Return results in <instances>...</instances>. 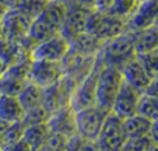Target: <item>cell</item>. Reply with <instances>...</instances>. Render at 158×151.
<instances>
[{"label":"cell","mask_w":158,"mask_h":151,"mask_svg":"<svg viewBox=\"0 0 158 151\" xmlns=\"http://www.w3.org/2000/svg\"><path fill=\"white\" fill-rule=\"evenodd\" d=\"M66 3L60 0H49V3L44 9V11L31 21L28 36L36 42L45 41L60 32L63 18H64Z\"/></svg>","instance_id":"1"},{"label":"cell","mask_w":158,"mask_h":151,"mask_svg":"<svg viewBox=\"0 0 158 151\" xmlns=\"http://www.w3.org/2000/svg\"><path fill=\"white\" fill-rule=\"evenodd\" d=\"M134 42H136V32L126 30L120 35L102 42L97 56L104 66H114L120 69L125 63L136 57Z\"/></svg>","instance_id":"2"},{"label":"cell","mask_w":158,"mask_h":151,"mask_svg":"<svg viewBox=\"0 0 158 151\" xmlns=\"http://www.w3.org/2000/svg\"><path fill=\"white\" fill-rule=\"evenodd\" d=\"M122 73L120 69L114 66H102L97 78L95 88V105L101 109L110 112L119 87L122 84Z\"/></svg>","instance_id":"3"},{"label":"cell","mask_w":158,"mask_h":151,"mask_svg":"<svg viewBox=\"0 0 158 151\" xmlns=\"http://www.w3.org/2000/svg\"><path fill=\"white\" fill-rule=\"evenodd\" d=\"M84 31L94 35L99 41L105 42L108 39L125 32L126 20L116 17V15H112L109 13H101L93 10L85 20Z\"/></svg>","instance_id":"4"},{"label":"cell","mask_w":158,"mask_h":151,"mask_svg":"<svg viewBox=\"0 0 158 151\" xmlns=\"http://www.w3.org/2000/svg\"><path fill=\"white\" fill-rule=\"evenodd\" d=\"M126 139L123 119L110 111L105 116L99 134L95 139L97 148L98 151H120Z\"/></svg>","instance_id":"5"},{"label":"cell","mask_w":158,"mask_h":151,"mask_svg":"<svg viewBox=\"0 0 158 151\" xmlns=\"http://www.w3.org/2000/svg\"><path fill=\"white\" fill-rule=\"evenodd\" d=\"M102 62L97 56L93 69L85 77L74 87L72 98H70V107L74 111H80L84 108H89L95 105V88H97V78L98 73L102 67Z\"/></svg>","instance_id":"6"},{"label":"cell","mask_w":158,"mask_h":151,"mask_svg":"<svg viewBox=\"0 0 158 151\" xmlns=\"http://www.w3.org/2000/svg\"><path fill=\"white\" fill-rule=\"evenodd\" d=\"M108 113H109L108 111L101 109L97 105L76 111V128H77V133L80 136L95 141V139L99 134V130H101L102 123H104V119Z\"/></svg>","instance_id":"7"},{"label":"cell","mask_w":158,"mask_h":151,"mask_svg":"<svg viewBox=\"0 0 158 151\" xmlns=\"http://www.w3.org/2000/svg\"><path fill=\"white\" fill-rule=\"evenodd\" d=\"M76 84L69 77L63 76L59 81L49 87H45L42 92V105H44L49 112L63 108L66 105H70V98H72L73 90Z\"/></svg>","instance_id":"8"},{"label":"cell","mask_w":158,"mask_h":151,"mask_svg":"<svg viewBox=\"0 0 158 151\" xmlns=\"http://www.w3.org/2000/svg\"><path fill=\"white\" fill-rule=\"evenodd\" d=\"M31 20L20 13L17 9H7L0 18L2 27V38L13 42H20L28 35Z\"/></svg>","instance_id":"9"},{"label":"cell","mask_w":158,"mask_h":151,"mask_svg":"<svg viewBox=\"0 0 158 151\" xmlns=\"http://www.w3.org/2000/svg\"><path fill=\"white\" fill-rule=\"evenodd\" d=\"M63 74L64 73H63L62 62L32 59L28 71V80L45 88L59 81L63 77Z\"/></svg>","instance_id":"10"},{"label":"cell","mask_w":158,"mask_h":151,"mask_svg":"<svg viewBox=\"0 0 158 151\" xmlns=\"http://www.w3.org/2000/svg\"><path fill=\"white\" fill-rule=\"evenodd\" d=\"M91 11H93L91 9H87V7L73 2V0H67L66 2L64 18H63L59 34L64 36L67 41H70L73 36L83 32L84 27H85V20Z\"/></svg>","instance_id":"11"},{"label":"cell","mask_w":158,"mask_h":151,"mask_svg":"<svg viewBox=\"0 0 158 151\" xmlns=\"http://www.w3.org/2000/svg\"><path fill=\"white\" fill-rule=\"evenodd\" d=\"M97 56H87V55L76 53L72 50H67L66 56L62 60L63 76L69 77L73 83L77 86L87 74L91 71Z\"/></svg>","instance_id":"12"},{"label":"cell","mask_w":158,"mask_h":151,"mask_svg":"<svg viewBox=\"0 0 158 151\" xmlns=\"http://www.w3.org/2000/svg\"><path fill=\"white\" fill-rule=\"evenodd\" d=\"M69 50V41L60 34L39 42L31 52V59L62 62Z\"/></svg>","instance_id":"13"},{"label":"cell","mask_w":158,"mask_h":151,"mask_svg":"<svg viewBox=\"0 0 158 151\" xmlns=\"http://www.w3.org/2000/svg\"><path fill=\"white\" fill-rule=\"evenodd\" d=\"M158 17V0H146L140 2L131 15L126 20L127 31H141L155 25Z\"/></svg>","instance_id":"14"},{"label":"cell","mask_w":158,"mask_h":151,"mask_svg":"<svg viewBox=\"0 0 158 151\" xmlns=\"http://www.w3.org/2000/svg\"><path fill=\"white\" fill-rule=\"evenodd\" d=\"M46 126H48L51 133H56L60 134V136H64L66 139H69L73 134L77 133L76 111L70 105H66V107L53 111L49 115Z\"/></svg>","instance_id":"15"},{"label":"cell","mask_w":158,"mask_h":151,"mask_svg":"<svg viewBox=\"0 0 158 151\" xmlns=\"http://www.w3.org/2000/svg\"><path fill=\"white\" fill-rule=\"evenodd\" d=\"M140 95H141L140 91H137L136 88L129 86L127 83L122 81L110 111L122 119H126L129 116L134 115Z\"/></svg>","instance_id":"16"},{"label":"cell","mask_w":158,"mask_h":151,"mask_svg":"<svg viewBox=\"0 0 158 151\" xmlns=\"http://www.w3.org/2000/svg\"><path fill=\"white\" fill-rule=\"evenodd\" d=\"M120 73H122V78L125 83H127L129 86H131L140 92H143L147 84L151 81V77L146 73L137 57H133L127 63H125L120 67Z\"/></svg>","instance_id":"17"},{"label":"cell","mask_w":158,"mask_h":151,"mask_svg":"<svg viewBox=\"0 0 158 151\" xmlns=\"http://www.w3.org/2000/svg\"><path fill=\"white\" fill-rule=\"evenodd\" d=\"M101 45L102 41L83 31L69 41V50L76 52V53L87 55V56H97L101 49Z\"/></svg>","instance_id":"18"},{"label":"cell","mask_w":158,"mask_h":151,"mask_svg":"<svg viewBox=\"0 0 158 151\" xmlns=\"http://www.w3.org/2000/svg\"><path fill=\"white\" fill-rule=\"evenodd\" d=\"M23 115L24 109L15 95L0 94V118L9 123H13L21 120Z\"/></svg>","instance_id":"19"},{"label":"cell","mask_w":158,"mask_h":151,"mask_svg":"<svg viewBox=\"0 0 158 151\" xmlns=\"http://www.w3.org/2000/svg\"><path fill=\"white\" fill-rule=\"evenodd\" d=\"M154 120L144 118L141 115H134L129 116V118L123 119V129L127 139H133V137H143L147 136L151 129V124Z\"/></svg>","instance_id":"20"},{"label":"cell","mask_w":158,"mask_h":151,"mask_svg":"<svg viewBox=\"0 0 158 151\" xmlns=\"http://www.w3.org/2000/svg\"><path fill=\"white\" fill-rule=\"evenodd\" d=\"M134 49H136V55L158 49V25L157 24L146 28V30H141L136 32Z\"/></svg>","instance_id":"21"},{"label":"cell","mask_w":158,"mask_h":151,"mask_svg":"<svg viewBox=\"0 0 158 151\" xmlns=\"http://www.w3.org/2000/svg\"><path fill=\"white\" fill-rule=\"evenodd\" d=\"M42 92H44V88H42V87L36 86L35 83L28 80L17 95L23 109L27 111V109H31V108H34V107L42 105Z\"/></svg>","instance_id":"22"},{"label":"cell","mask_w":158,"mask_h":151,"mask_svg":"<svg viewBox=\"0 0 158 151\" xmlns=\"http://www.w3.org/2000/svg\"><path fill=\"white\" fill-rule=\"evenodd\" d=\"M25 57H31L28 52H25L23 48L20 46L18 42L7 41L4 38H0V59L7 65H13V63L18 62L20 59H25Z\"/></svg>","instance_id":"23"},{"label":"cell","mask_w":158,"mask_h":151,"mask_svg":"<svg viewBox=\"0 0 158 151\" xmlns=\"http://www.w3.org/2000/svg\"><path fill=\"white\" fill-rule=\"evenodd\" d=\"M51 134L46 123L41 124H32V126H25L24 133H23V140L31 147V150H38L42 147L45 140Z\"/></svg>","instance_id":"24"},{"label":"cell","mask_w":158,"mask_h":151,"mask_svg":"<svg viewBox=\"0 0 158 151\" xmlns=\"http://www.w3.org/2000/svg\"><path fill=\"white\" fill-rule=\"evenodd\" d=\"M136 113L150 120H158V98L141 94L139 98Z\"/></svg>","instance_id":"25"},{"label":"cell","mask_w":158,"mask_h":151,"mask_svg":"<svg viewBox=\"0 0 158 151\" xmlns=\"http://www.w3.org/2000/svg\"><path fill=\"white\" fill-rule=\"evenodd\" d=\"M48 3L49 0H18L14 9H17L18 11L27 15L32 21L34 18H36L44 11V9Z\"/></svg>","instance_id":"26"},{"label":"cell","mask_w":158,"mask_h":151,"mask_svg":"<svg viewBox=\"0 0 158 151\" xmlns=\"http://www.w3.org/2000/svg\"><path fill=\"white\" fill-rule=\"evenodd\" d=\"M49 115H51V112L44 105H38V107H34L31 109L24 111V115L21 118V122H23L24 126L46 123L49 119Z\"/></svg>","instance_id":"27"},{"label":"cell","mask_w":158,"mask_h":151,"mask_svg":"<svg viewBox=\"0 0 158 151\" xmlns=\"http://www.w3.org/2000/svg\"><path fill=\"white\" fill-rule=\"evenodd\" d=\"M137 4V0H112V3H110L106 13L116 15L119 18H123V20H127L131 15V13L136 10Z\"/></svg>","instance_id":"28"},{"label":"cell","mask_w":158,"mask_h":151,"mask_svg":"<svg viewBox=\"0 0 158 151\" xmlns=\"http://www.w3.org/2000/svg\"><path fill=\"white\" fill-rule=\"evenodd\" d=\"M28 80H21V78L4 71V74L0 77V94L15 95L17 97L18 92L21 91V88L24 87V84Z\"/></svg>","instance_id":"29"},{"label":"cell","mask_w":158,"mask_h":151,"mask_svg":"<svg viewBox=\"0 0 158 151\" xmlns=\"http://www.w3.org/2000/svg\"><path fill=\"white\" fill-rule=\"evenodd\" d=\"M137 60L151 78L158 77V49L136 55Z\"/></svg>","instance_id":"30"},{"label":"cell","mask_w":158,"mask_h":151,"mask_svg":"<svg viewBox=\"0 0 158 151\" xmlns=\"http://www.w3.org/2000/svg\"><path fill=\"white\" fill-rule=\"evenodd\" d=\"M66 151H98L94 140L80 136L78 133L73 134L72 137L66 140Z\"/></svg>","instance_id":"31"},{"label":"cell","mask_w":158,"mask_h":151,"mask_svg":"<svg viewBox=\"0 0 158 151\" xmlns=\"http://www.w3.org/2000/svg\"><path fill=\"white\" fill-rule=\"evenodd\" d=\"M25 126L23 124V122H13L9 124V128L4 130V133L0 137V147H6L10 145L13 143L18 141V140L23 139V133H24Z\"/></svg>","instance_id":"32"},{"label":"cell","mask_w":158,"mask_h":151,"mask_svg":"<svg viewBox=\"0 0 158 151\" xmlns=\"http://www.w3.org/2000/svg\"><path fill=\"white\" fill-rule=\"evenodd\" d=\"M155 145V143L150 139V136H143V137H133V139H126L125 144H123L120 151H147Z\"/></svg>","instance_id":"33"},{"label":"cell","mask_w":158,"mask_h":151,"mask_svg":"<svg viewBox=\"0 0 158 151\" xmlns=\"http://www.w3.org/2000/svg\"><path fill=\"white\" fill-rule=\"evenodd\" d=\"M66 137L60 136L56 133H51L48 136V139L45 140V143L42 144L41 151H62L66 147Z\"/></svg>","instance_id":"34"},{"label":"cell","mask_w":158,"mask_h":151,"mask_svg":"<svg viewBox=\"0 0 158 151\" xmlns=\"http://www.w3.org/2000/svg\"><path fill=\"white\" fill-rule=\"evenodd\" d=\"M3 151H31V147L24 141V140L21 139L18 141L13 143L10 145H6V147H0Z\"/></svg>","instance_id":"35"},{"label":"cell","mask_w":158,"mask_h":151,"mask_svg":"<svg viewBox=\"0 0 158 151\" xmlns=\"http://www.w3.org/2000/svg\"><path fill=\"white\" fill-rule=\"evenodd\" d=\"M141 94H146V95H150V97H157L158 98V77L157 78H151L147 87L144 88V91Z\"/></svg>","instance_id":"36"},{"label":"cell","mask_w":158,"mask_h":151,"mask_svg":"<svg viewBox=\"0 0 158 151\" xmlns=\"http://www.w3.org/2000/svg\"><path fill=\"white\" fill-rule=\"evenodd\" d=\"M112 0H95V4H94V10L101 13H106L109 9Z\"/></svg>","instance_id":"37"},{"label":"cell","mask_w":158,"mask_h":151,"mask_svg":"<svg viewBox=\"0 0 158 151\" xmlns=\"http://www.w3.org/2000/svg\"><path fill=\"white\" fill-rule=\"evenodd\" d=\"M148 136L155 144H158V120H154L151 124V129L148 132Z\"/></svg>","instance_id":"38"},{"label":"cell","mask_w":158,"mask_h":151,"mask_svg":"<svg viewBox=\"0 0 158 151\" xmlns=\"http://www.w3.org/2000/svg\"><path fill=\"white\" fill-rule=\"evenodd\" d=\"M73 2H76V3L81 4V6L87 7V9H91V10H94V4H95V0H73Z\"/></svg>","instance_id":"39"},{"label":"cell","mask_w":158,"mask_h":151,"mask_svg":"<svg viewBox=\"0 0 158 151\" xmlns=\"http://www.w3.org/2000/svg\"><path fill=\"white\" fill-rule=\"evenodd\" d=\"M18 0H0V4L4 7V9H14L15 4H17Z\"/></svg>","instance_id":"40"},{"label":"cell","mask_w":158,"mask_h":151,"mask_svg":"<svg viewBox=\"0 0 158 151\" xmlns=\"http://www.w3.org/2000/svg\"><path fill=\"white\" fill-rule=\"evenodd\" d=\"M9 122H6V120H3V119L0 118V137H2V134L4 133V130H6L7 128H9Z\"/></svg>","instance_id":"41"},{"label":"cell","mask_w":158,"mask_h":151,"mask_svg":"<svg viewBox=\"0 0 158 151\" xmlns=\"http://www.w3.org/2000/svg\"><path fill=\"white\" fill-rule=\"evenodd\" d=\"M7 66H9V65H7V63H4L3 60L0 59V77H2V76H3V74H4V71H6Z\"/></svg>","instance_id":"42"},{"label":"cell","mask_w":158,"mask_h":151,"mask_svg":"<svg viewBox=\"0 0 158 151\" xmlns=\"http://www.w3.org/2000/svg\"><path fill=\"white\" fill-rule=\"evenodd\" d=\"M4 11H6V9H4V7L0 4V18H2V15L4 14Z\"/></svg>","instance_id":"43"},{"label":"cell","mask_w":158,"mask_h":151,"mask_svg":"<svg viewBox=\"0 0 158 151\" xmlns=\"http://www.w3.org/2000/svg\"><path fill=\"white\" fill-rule=\"evenodd\" d=\"M0 38H2V27H0Z\"/></svg>","instance_id":"44"},{"label":"cell","mask_w":158,"mask_h":151,"mask_svg":"<svg viewBox=\"0 0 158 151\" xmlns=\"http://www.w3.org/2000/svg\"><path fill=\"white\" fill-rule=\"evenodd\" d=\"M31 151H41V148H38V150H31Z\"/></svg>","instance_id":"45"},{"label":"cell","mask_w":158,"mask_h":151,"mask_svg":"<svg viewBox=\"0 0 158 151\" xmlns=\"http://www.w3.org/2000/svg\"><path fill=\"white\" fill-rule=\"evenodd\" d=\"M137 2H139V3H140V2H146V0H137Z\"/></svg>","instance_id":"46"},{"label":"cell","mask_w":158,"mask_h":151,"mask_svg":"<svg viewBox=\"0 0 158 151\" xmlns=\"http://www.w3.org/2000/svg\"><path fill=\"white\" fill-rule=\"evenodd\" d=\"M60 2H63V3H66V2H67V0H60Z\"/></svg>","instance_id":"47"},{"label":"cell","mask_w":158,"mask_h":151,"mask_svg":"<svg viewBox=\"0 0 158 151\" xmlns=\"http://www.w3.org/2000/svg\"><path fill=\"white\" fill-rule=\"evenodd\" d=\"M0 151H3V150H2V148H0Z\"/></svg>","instance_id":"48"},{"label":"cell","mask_w":158,"mask_h":151,"mask_svg":"<svg viewBox=\"0 0 158 151\" xmlns=\"http://www.w3.org/2000/svg\"><path fill=\"white\" fill-rule=\"evenodd\" d=\"M62 151H66V150H62Z\"/></svg>","instance_id":"49"}]
</instances>
